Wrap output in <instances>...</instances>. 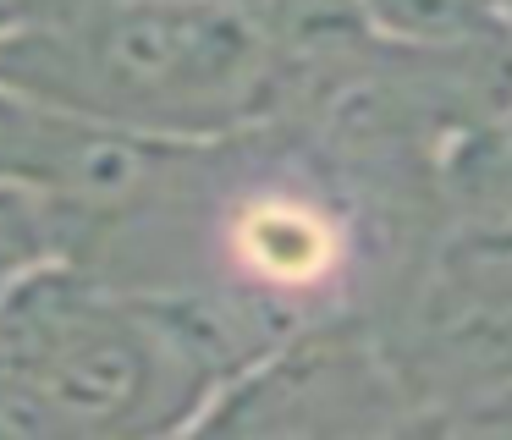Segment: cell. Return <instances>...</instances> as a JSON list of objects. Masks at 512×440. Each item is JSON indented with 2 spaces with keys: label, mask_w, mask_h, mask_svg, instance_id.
<instances>
[{
  "label": "cell",
  "mask_w": 512,
  "mask_h": 440,
  "mask_svg": "<svg viewBox=\"0 0 512 440\" xmlns=\"http://www.w3.org/2000/svg\"><path fill=\"white\" fill-rule=\"evenodd\" d=\"M0 88L177 143L248 132L281 88L270 33L232 0H78L0 33Z\"/></svg>",
  "instance_id": "cell-1"
},
{
  "label": "cell",
  "mask_w": 512,
  "mask_h": 440,
  "mask_svg": "<svg viewBox=\"0 0 512 440\" xmlns=\"http://www.w3.org/2000/svg\"><path fill=\"white\" fill-rule=\"evenodd\" d=\"M215 259L226 281L204 292H221L281 341L303 325L292 308L325 303L353 270V215L309 176H254L215 209Z\"/></svg>",
  "instance_id": "cell-2"
},
{
  "label": "cell",
  "mask_w": 512,
  "mask_h": 440,
  "mask_svg": "<svg viewBox=\"0 0 512 440\" xmlns=\"http://www.w3.org/2000/svg\"><path fill=\"white\" fill-rule=\"evenodd\" d=\"M402 380L358 330L298 325L265 347L243 374L210 396L193 429L232 435H336V429H397Z\"/></svg>",
  "instance_id": "cell-3"
},
{
  "label": "cell",
  "mask_w": 512,
  "mask_h": 440,
  "mask_svg": "<svg viewBox=\"0 0 512 440\" xmlns=\"http://www.w3.org/2000/svg\"><path fill=\"white\" fill-rule=\"evenodd\" d=\"M61 253H67V259L78 253L72 220L61 215L45 193L0 176V292H6L17 275H28L34 264L61 259Z\"/></svg>",
  "instance_id": "cell-4"
},
{
  "label": "cell",
  "mask_w": 512,
  "mask_h": 440,
  "mask_svg": "<svg viewBox=\"0 0 512 440\" xmlns=\"http://www.w3.org/2000/svg\"><path fill=\"white\" fill-rule=\"evenodd\" d=\"M67 6H78V0H0V33L23 28V22H39V17H56Z\"/></svg>",
  "instance_id": "cell-5"
}]
</instances>
